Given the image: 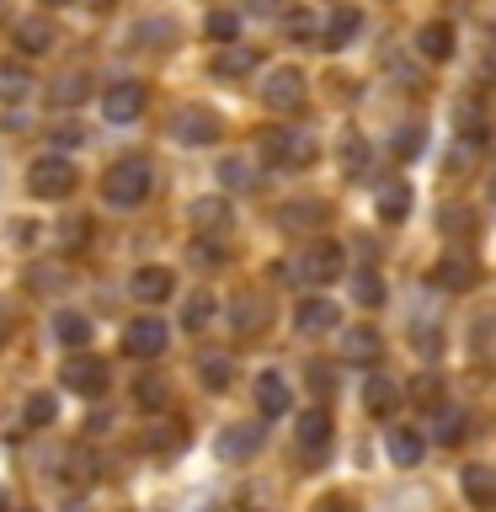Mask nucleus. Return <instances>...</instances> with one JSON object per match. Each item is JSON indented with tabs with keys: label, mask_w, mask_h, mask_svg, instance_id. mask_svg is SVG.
<instances>
[{
	"label": "nucleus",
	"mask_w": 496,
	"mask_h": 512,
	"mask_svg": "<svg viewBox=\"0 0 496 512\" xmlns=\"http://www.w3.org/2000/svg\"><path fill=\"white\" fill-rule=\"evenodd\" d=\"M432 438H438L443 448H454V443L470 438V422H464V411H448V406H438V416H432Z\"/></svg>",
	"instance_id": "obj_29"
},
{
	"label": "nucleus",
	"mask_w": 496,
	"mask_h": 512,
	"mask_svg": "<svg viewBox=\"0 0 496 512\" xmlns=\"http://www.w3.org/2000/svg\"><path fill=\"white\" fill-rule=\"evenodd\" d=\"M416 54H422V59H448V54H454V27H448V22H427L422 32H416Z\"/></svg>",
	"instance_id": "obj_24"
},
{
	"label": "nucleus",
	"mask_w": 496,
	"mask_h": 512,
	"mask_svg": "<svg viewBox=\"0 0 496 512\" xmlns=\"http://www.w3.org/2000/svg\"><path fill=\"white\" fill-rule=\"evenodd\" d=\"M379 219H384V224L411 219V187H406V182H384V187H379Z\"/></svg>",
	"instance_id": "obj_26"
},
{
	"label": "nucleus",
	"mask_w": 496,
	"mask_h": 512,
	"mask_svg": "<svg viewBox=\"0 0 496 512\" xmlns=\"http://www.w3.org/2000/svg\"><path fill=\"white\" fill-rule=\"evenodd\" d=\"M262 155H267V166L304 171L320 150H315V134H310V128H272V134L262 139Z\"/></svg>",
	"instance_id": "obj_2"
},
{
	"label": "nucleus",
	"mask_w": 496,
	"mask_h": 512,
	"mask_svg": "<svg viewBox=\"0 0 496 512\" xmlns=\"http://www.w3.org/2000/svg\"><path fill=\"white\" fill-rule=\"evenodd\" d=\"M208 320H214V299H208V294H192L187 310H182V326H187V331H203Z\"/></svg>",
	"instance_id": "obj_38"
},
{
	"label": "nucleus",
	"mask_w": 496,
	"mask_h": 512,
	"mask_svg": "<svg viewBox=\"0 0 496 512\" xmlns=\"http://www.w3.org/2000/svg\"><path fill=\"white\" fill-rule=\"evenodd\" d=\"M443 230H448V235H470V230H475L470 208H448V214H443Z\"/></svg>",
	"instance_id": "obj_41"
},
{
	"label": "nucleus",
	"mask_w": 496,
	"mask_h": 512,
	"mask_svg": "<svg viewBox=\"0 0 496 512\" xmlns=\"http://www.w3.org/2000/svg\"><path fill=\"white\" fill-rule=\"evenodd\" d=\"M326 219H331V208L326 203H315V198H299V203H288L278 224L283 230H294V235H310V230H326Z\"/></svg>",
	"instance_id": "obj_14"
},
{
	"label": "nucleus",
	"mask_w": 496,
	"mask_h": 512,
	"mask_svg": "<svg viewBox=\"0 0 496 512\" xmlns=\"http://www.w3.org/2000/svg\"><path fill=\"white\" fill-rule=\"evenodd\" d=\"M262 443H267V427H256V422H230V427L219 432L214 454H219L224 464H240V459L262 454Z\"/></svg>",
	"instance_id": "obj_9"
},
{
	"label": "nucleus",
	"mask_w": 496,
	"mask_h": 512,
	"mask_svg": "<svg viewBox=\"0 0 496 512\" xmlns=\"http://www.w3.org/2000/svg\"><path fill=\"white\" fill-rule=\"evenodd\" d=\"M171 288H176L171 267H139L134 278H128V294H134L139 304H160V299H171Z\"/></svg>",
	"instance_id": "obj_13"
},
{
	"label": "nucleus",
	"mask_w": 496,
	"mask_h": 512,
	"mask_svg": "<svg viewBox=\"0 0 496 512\" xmlns=\"http://www.w3.org/2000/svg\"><path fill=\"white\" fill-rule=\"evenodd\" d=\"M59 43V32H54V22H48V16H22V22H16V48H22V54H48V48Z\"/></svg>",
	"instance_id": "obj_16"
},
{
	"label": "nucleus",
	"mask_w": 496,
	"mask_h": 512,
	"mask_svg": "<svg viewBox=\"0 0 496 512\" xmlns=\"http://www.w3.org/2000/svg\"><path fill=\"white\" fill-rule=\"evenodd\" d=\"M27 192H32V198H48V203L70 198V192H75V166L59 150L43 155V160H32V166H27Z\"/></svg>",
	"instance_id": "obj_4"
},
{
	"label": "nucleus",
	"mask_w": 496,
	"mask_h": 512,
	"mask_svg": "<svg viewBox=\"0 0 496 512\" xmlns=\"http://www.w3.org/2000/svg\"><path fill=\"white\" fill-rule=\"evenodd\" d=\"M219 182H224V187H240V192H251V187H256V171H251V160H240V155L219 160Z\"/></svg>",
	"instance_id": "obj_35"
},
{
	"label": "nucleus",
	"mask_w": 496,
	"mask_h": 512,
	"mask_svg": "<svg viewBox=\"0 0 496 512\" xmlns=\"http://www.w3.org/2000/svg\"><path fill=\"white\" fill-rule=\"evenodd\" d=\"M54 411H59V400L48 395V390H38V395L22 400V422H27V427H48V422H54Z\"/></svg>",
	"instance_id": "obj_34"
},
{
	"label": "nucleus",
	"mask_w": 496,
	"mask_h": 512,
	"mask_svg": "<svg viewBox=\"0 0 496 512\" xmlns=\"http://www.w3.org/2000/svg\"><path fill=\"white\" fill-rule=\"evenodd\" d=\"M491 203H496V182H491Z\"/></svg>",
	"instance_id": "obj_54"
},
{
	"label": "nucleus",
	"mask_w": 496,
	"mask_h": 512,
	"mask_svg": "<svg viewBox=\"0 0 496 512\" xmlns=\"http://www.w3.org/2000/svg\"><path fill=\"white\" fill-rule=\"evenodd\" d=\"M315 512H352L347 496H326V502H315Z\"/></svg>",
	"instance_id": "obj_48"
},
{
	"label": "nucleus",
	"mask_w": 496,
	"mask_h": 512,
	"mask_svg": "<svg viewBox=\"0 0 496 512\" xmlns=\"http://www.w3.org/2000/svg\"><path fill=\"white\" fill-rule=\"evenodd\" d=\"M54 336H59V342L70 347V352H80V347L91 342V320L75 315V310H59V315H54Z\"/></svg>",
	"instance_id": "obj_28"
},
{
	"label": "nucleus",
	"mask_w": 496,
	"mask_h": 512,
	"mask_svg": "<svg viewBox=\"0 0 496 512\" xmlns=\"http://www.w3.org/2000/svg\"><path fill=\"white\" fill-rule=\"evenodd\" d=\"M262 102H267L272 112H299V102H304V75L294 70V64H278V70H267V80H262Z\"/></svg>",
	"instance_id": "obj_8"
},
{
	"label": "nucleus",
	"mask_w": 496,
	"mask_h": 512,
	"mask_svg": "<svg viewBox=\"0 0 496 512\" xmlns=\"http://www.w3.org/2000/svg\"><path fill=\"white\" fill-rule=\"evenodd\" d=\"M256 406H262V416H283L288 406H294V395H288V379L278 374V368L256 374Z\"/></svg>",
	"instance_id": "obj_19"
},
{
	"label": "nucleus",
	"mask_w": 496,
	"mask_h": 512,
	"mask_svg": "<svg viewBox=\"0 0 496 512\" xmlns=\"http://www.w3.org/2000/svg\"><path fill=\"white\" fill-rule=\"evenodd\" d=\"M48 6H70V0H48Z\"/></svg>",
	"instance_id": "obj_52"
},
{
	"label": "nucleus",
	"mask_w": 496,
	"mask_h": 512,
	"mask_svg": "<svg viewBox=\"0 0 496 512\" xmlns=\"http://www.w3.org/2000/svg\"><path fill=\"white\" fill-rule=\"evenodd\" d=\"M27 91H32V75L22 64H0V102H27Z\"/></svg>",
	"instance_id": "obj_32"
},
{
	"label": "nucleus",
	"mask_w": 496,
	"mask_h": 512,
	"mask_svg": "<svg viewBox=\"0 0 496 512\" xmlns=\"http://www.w3.org/2000/svg\"><path fill=\"white\" fill-rule=\"evenodd\" d=\"M342 267H347V251L336 246V240H315L310 251H299V262L288 267V278H299L310 288H326V283L342 278Z\"/></svg>",
	"instance_id": "obj_3"
},
{
	"label": "nucleus",
	"mask_w": 496,
	"mask_h": 512,
	"mask_svg": "<svg viewBox=\"0 0 496 512\" xmlns=\"http://www.w3.org/2000/svg\"><path fill=\"white\" fill-rule=\"evenodd\" d=\"M416 352H422V358H438V352H443V342H438V331H416Z\"/></svg>",
	"instance_id": "obj_45"
},
{
	"label": "nucleus",
	"mask_w": 496,
	"mask_h": 512,
	"mask_svg": "<svg viewBox=\"0 0 496 512\" xmlns=\"http://www.w3.org/2000/svg\"><path fill=\"white\" fill-rule=\"evenodd\" d=\"M182 443H187L182 422H150V432H144V448H150V454H171V448H182Z\"/></svg>",
	"instance_id": "obj_31"
},
{
	"label": "nucleus",
	"mask_w": 496,
	"mask_h": 512,
	"mask_svg": "<svg viewBox=\"0 0 496 512\" xmlns=\"http://www.w3.org/2000/svg\"><path fill=\"white\" fill-rule=\"evenodd\" d=\"M208 38H214V43L240 38V16L235 11H214V16H208Z\"/></svg>",
	"instance_id": "obj_39"
},
{
	"label": "nucleus",
	"mask_w": 496,
	"mask_h": 512,
	"mask_svg": "<svg viewBox=\"0 0 496 512\" xmlns=\"http://www.w3.org/2000/svg\"><path fill=\"white\" fill-rule=\"evenodd\" d=\"M80 96H86V75H64L59 86H54V102H59V107H75Z\"/></svg>",
	"instance_id": "obj_40"
},
{
	"label": "nucleus",
	"mask_w": 496,
	"mask_h": 512,
	"mask_svg": "<svg viewBox=\"0 0 496 512\" xmlns=\"http://www.w3.org/2000/svg\"><path fill=\"white\" fill-rule=\"evenodd\" d=\"M432 278H438V288H454V294H464V288H475L480 283V267L470 262V256H443L438 262V272H432Z\"/></svg>",
	"instance_id": "obj_21"
},
{
	"label": "nucleus",
	"mask_w": 496,
	"mask_h": 512,
	"mask_svg": "<svg viewBox=\"0 0 496 512\" xmlns=\"http://www.w3.org/2000/svg\"><path fill=\"white\" fill-rule=\"evenodd\" d=\"M144 112V86L139 80H118V86L102 91V118L107 123H134Z\"/></svg>",
	"instance_id": "obj_10"
},
{
	"label": "nucleus",
	"mask_w": 496,
	"mask_h": 512,
	"mask_svg": "<svg viewBox=\"0 0 496 512\" xmlns=\"http://www.w3.org/2000/svg\"><path fill=\"white\" fill-rule=\"evenodd\" d=\"M59 240H64V246H80V240H86V219H64V230H59Z\"/></svg>",
	"instance_id": "obj_46"
},
{
	"label": "nucleus",
	"mask_w": 496,
	"mask_h": 512,
	"mask_svg": "<svg viewBox=\"0 0 496 512\" xmlns=\"http://www.w3.org/2000/svg\"><path fill=\"white\" fill-rule=\"evenodd\" d=\"M134 406H144V411L166 406V379H160V374H144V379H134Z\"/></svg>",
	"instance_id": "obj_36"
},
{
	"label": "nucleus",
	"mask_w": 496,
	"mask_h": 512,
	"mask_svg": "<svg viewBox=\"0 0 496 512\" xmlns=\"http://www.w3.org/2000/svg\"><path fill=\"white\" fill-rule=\"evenodd\" d=\"M150 166L144 160H118L107 176H102V198L112 203V208H139L144 198H150Z\"/></svg>",
	"instance_id": "obj_1"
},
{
	"label": "nucleus",
	"mask_w": 496,
	"mask_h": 512,
	"mask_svg": "<svg viewBox=\"0 0 496 512\" xmlns=\"http://www.w3.org/2000/svg\"><path fill=\"white\" fill-rule=\"evenodd\" d=\"M107 363L102 358H91V352H70V358H64V368H59V384H70L75 395H86V400H96L107 390Z\"/></svg>",
	"instance_id": "obj_6"
},
{
	"label": "nucleus",
	"mask_w": 496,
	"mask_h": 512,
	"mask_svg": "<svg viewBox=\"0 0 496 512\" xmlns=\"http://www.w3.org/2000/svg\"><path fill=\"white\" fill-rule=\"evenodd\" d=\"M459 480H464V496H470V507H496V470H491V464H470V470H464Z\"/></svg>",
	"instance_id": "obj_23"
},
{
	"label": "nucleus",
	"mask_w": 496,
	"mask_h": 512,
	"mask_svg": "<svg viewBox=\"0 0 496 512\" xmlns=\"http://www.w3.org/2000/svg\"><path fill=\"white\" fill-rule=\"evenodd\" d=\"M64 512H86V507H64Z\"/></svg>",
	"instance_id": "obj_53"
},
{
	"label": "nucleus",
	"mask_w": 496,
	"mask_h": 512,
	"mask_svg": "<svg viewBox=\"0 0 496 512\" xmlns=\"http://www.w3.org/2000/svg\"><path fill=\"white\" fill-rule=\"evenodd\" d=\"M342 160H347V171H352V176H363V166H368L363 139H347V144H342Z\"/></svg>",
	"instance_id": "obj_42"
},
{
	"label": "nucleus",
	"mask_w": 496,
	"mask_h": 512,
	"mask_svg": "<svg viewBox=\"0 0 496 512\" xmlns=\"http://www.w3.org/2000/svg\"><path fill=\"white\" fill-rule=\"evenodd\" d=\"M422 454H427V443H422V432H416V427H395L390 432V459L400 464V470L422 464Z\"/></svg>",
	"instance_id": "obj_25"
},
{
	"label": "nucleus",
	"mask_w": 496,
	"mask_h": 512,
	"mask_svg": "<svg viewBox=\"0 0 496 512\" xmlns=\"http://www.w3.org/2000/svg\"><path fill=\"white\" fill-rule=\"evenodd\" d=\"M171 342V331H166V320L160 315H139V320H128L123 326V352L128 358H160Z\"/></svg>",
	"instance_id": "obj_7"
},
{
	"label": "nucleus",
	"mask_w": 496,
	"mask_h": 512,
	"mask_svg": "<svg viewBox=\"0 0 496 512\" xmlns=\"http://www.w3.org/2000/svg\"><path fill=\"white\" fill-rule=\"evenodd\" d=\"M416 400H427V406H432V400H438V379H416Z\"/></svg>",
	"instance_id": "obj_49"
},
{
	"label": "nucleus",
	"mask_w": 496,
	"mask_h": 512,
	"mask_svg": "<svg viewBox=\"0 0 496 512\" xmlns=\"http://www.w3.org/2000/svg\"><path fill=\"white\" fill-rule=\"evenodd\" d=\"M267 320H272V304H267V299H256V294L235 299V310H230L235 336H262V331H267Z\"/></svg>",
	"instance_id": "obj_18"
},
{
	"label": "nucleus",
	"mask_w": 496,
	"mask_h": 512,
	"mask_svg": "<svg viewBox=\"0 0 496 512\" xmlns=\"http://www.w3.org/2000/svg\"><path fill=\"white\" fill-rule=\"evenodd\" d=\"M251 11H256V16H272L278 6H272V0H251Z\"/></svg>",
	"instance_id": "obj_50"
},
{
	"label": "nucleus",
	"mask_w": 496,
	"mask_h": 512,
	"mask_svg": "<svg viewBox=\"0 0 496 512\" xmlns=\"http://www.w3.org/2000/svg\"><path fill=\"white\" fill-rule=\"evenodd\" d=\"M384 352V336L374 331V326H352V331H342V358L347 363H358V368H368Z\"/></svg>",
	"instance_id": "obj_17"
},
{
	"label": "nucleus",
	"mask_w": 496,
	"mask_h": 512,
	"mask_svg": "<svg viewBox=\"0 0 496 512\" xmlns=\"http://www.w3.org/2000/svg\"><path fill=\"white\" fill-rule=\"evenodd\" d=\"M422 144H427V128L422 123H406L395 134V160H416V155H422Z\"/></svg>",
	"instance_id": "obj_37"
},
{
	"label": "nucleus",
	"mask_w": 496,
	"mask_h": 512,
	"mask_svg": "<svg viewBox=\"0 0 496 512\" xmlns=\"http://www.w3.org/2000/svg\"><path fill=\"white\" fill-rule=\"evenodd\" d=\"M198 379H203L208 395H224V390L235 384V363H230V358H203V363H198Z\"/></svg>",
	"instance_id": "obj_30"
},
{
	"label": "nucleus",
	"mask_w": 496,
	"mask_h": 512,
	"mask_svg": "<svg viewBox=\"0 0 496 512\" xmlns=\"http://www.w3.org/2000/svg\"><path fill=\"white\" fill-rule=\"evenodd\" d=\"M294 438H299V454L310 459V464H320V459H326V448H331V416L320 411V406H315V411H304Z\"/></svg>",
	"instance_id": "obj_11"
},
{
	"label": "nucleus",
	"mask_w": 496,
	"mask_h": 512,
	"mask_svg": "<svg viewBox=\"0 0 496 512\" xmlns=\"http://www.w3.org/2000/svg\"><path fill=\"white\" fill-rule=\"evenodd\" d=\"M192 224H198V235L224 240V235H230V203H224V198H198V203H192Z\"/></svg>",
	"instance_id": "obj_20"
},
{
	"label": "nucleus",
	"mask_w": 496,
	"mask_h": 512,
	"mask_svg": "<svg viewBox=\"0 0 496 512\" xmlns=\"http://www.w3.org/2000/svg\"><path fill=\"white\" fill-rule=\"evenodd\" d=\"M358 27H363L358 6H331L326 22H320V48H347L352 38H358Z\"/></svg>",
	"instance_id": "obj_12"
},
{
	"label": "nucleus",
	"mask_w": 496,
	"mask_h": 512,
	"mask_svg": "<svg viewBox=\"0 0 496 512\" xmlns=\"http://www.w3.org/2000/svg\"><path fill=\"white\" fill-rule=\"evenodd\" d=\"M0 22H6V0H0Z\"/></svg>",
	"instance_id": "obj_51"
},
{
	"label": "nucleus",
	"mask_w": 496,
	"mask_h": 512,
	"mask_svg": "<svg viewBox=\"0 0 496 512\" xmlns=\"http://www.w3.org/2000/svg\"><path fill=\"white\" fill-rule=\"evenodd\" d=\"M134 38H166V43H171V38H176V27H171V22H139V27H134Z\"/></svg>",
	"instance_id": "obj_43"
},
{
	"label": "nucleus",
	"mask_w": 496,
	"mask_h": 512,
	"mask_svg": "<svg viewBox=\"0 0 496 512\" xmlns=\"http://www.w3.org/2000/svg\"><path fill=\"white\" fill-rule=\"evenodd\" d=\"M251 70H256V48L224 43V54L214 59V75H219V80H240V75H251Z\"/></svg>",
	"instance_id": "obj_27"
},
{
	"label": "nucleus",
	"mask_w": 496,
	"mask_h": 512,
	"mask_svg": "<svg viewBox=\"0 0 496 512\" xmlns=\"http://www.w3.org/2000/svg\"><path fill=\"white\" fill-rule=\"evenodd\" d=\"M363 406L374 411V416H395V406H400V384H395L390 374H368V384H363Z\"/></svg>",
	"instance_id": "obj_22"
},
{
	"label": "nucleus",
	"mask_w": 496,
	"mask_h": 512,
	"mask_svg": "<svg viewBox=\"0 0 496 512\" xmlns=\"http://www.w3.org/2000/svg\"><path fill=\"white\" fill-rule=\"evenodd\" d=\"M171 134H176V144H219L224 139V118L214 107H176Z\"/></svg>",
	"instance_id": "obj_5"
},
{
	"label": "nucleus",
	"mask_w": 496,
	"mask_h": 512,
	"mask_svg": "<svg viewBox=\"0 0 496 512\" xmlns=\"http://www.w3.org/2000/svg\"><path fill=\"white\" fill-rule=\"evenodd\" d=\"M352 299H358L363 310H379V304H384V278H379L374 267H368V272H358V278H352Z\"/></svg>",
	"instance_id": "obj_33"
},
{
	"label": "nucleus",
	"mask_w": 496,
	"mask_h": 512,
	"mask_svg": "<svg viewBox=\"0 0 496 512\" xmlns=\"http://www.w3.org/2000/svg\"><path fill=\"white\" fill-rule=\"evenodd\" d=\"M80 139H86V134H80V123H59V128H54V144H59V150H75Z\"/></svg>",
	"instance_id": "obj_44"
},
{
	"label": "nucleus",
	"mask_w": 496,
	"mask_h": 512,
	"mask_svg": "<svg viewBox=\"0 0 496 512\" xmlns=\"http://www.w3.org/2000/svg\"><path fill=\"white\" fill-rule=\"evenodd\" d=\"M336 326H342V315H336V299L315 294V299L299 304V331H304V336H326V331H336Z\"/></svg>",
	"instance_id": "obj_15"
},
{
	"label": "nucleus",
	"mask_w": 496,
	"mask_h": 512,
	"mask_svg": "<svg viewBox=\"0 0 496 512\" xmlns=\"http://www.w3.org/2000/svg\"><path fill=\"white\" fill-rule=\"evenodd\" d=\"M11 326H16V315H11V304H0V347L11 342Z\"/></svg>",
	"instance_id": "obj_47"
}]
</instances>
